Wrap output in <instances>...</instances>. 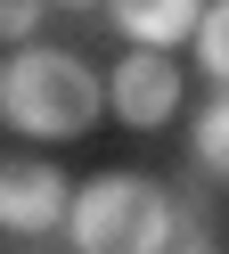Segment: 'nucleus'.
<instances>
[{
	"label": "nucleus",
	"mask_w": 229,
	"mask_h": 254,
	"mask_svg": "<svg viewBox=\"0 0 229 254\" xmlns=\"http://www.w3.org/2000/svg\"><path fill=\"white\" fill-rule=\"evenodd\" d=\"M41 17H49V0H0V41H8V50H16V41H33V33H41Z\"/></svg>",
	"instance_id": "9"
},
{
	"label": "nucleus",
	"mask_w": 229,
	"mask_h": 254,
	"mask_svg": "<svg viewBox=\"0 0 229 254\" xmlns=\"http://www.w3.org/2000/svg\"><path fill=\"white\" fill-rule=\"evenodd\" d=\"M196 66H205V82L213 90H229V0H205L196 8Z\"/></svg>",
	"instance_id": "6"
},
{
	"label": "nucleus",
	"mask_w": 229,
	"mask_h": 254,
	"mask_svg": "<svg viewBox=\"0 0 229 254\" xmlns=\"http://www.w3.org/2000/svg\"><path fill=\"white\" fill-rule=\"evenodd\" d=\"M49 8H98V0H49Z\"/></svg>",
	"instance_id": "10"
},
{
	"label": "nucleus",
	"mask_w": 229,
	"mask_h": 254,
	"mask_svg": "<svg viewBox=\"0 0 229 254\" xmlns=\"http://www.w3.org/2000/svg\"><path fill=\"white\" fill-rule=\"evenodd\" d=\"M188 156L213 172V181H229V90L205 107V115H196V131H188Z\"/></svg>",
	"instance_id": "7"
},
{
	"label": "nucleus",
	"mask_w": 229,
	"mask_h": 254,
	"mask_svg": "<svg viewBox=\"0 0 229 254\" xmlns=\"http://www.w3.org/2000/svg\"><path fill=\"white\" fill-rule=\"evenodd\" d=\"M98 115H107V82L90 58L57 41H16V58L0 66V123L16 139H82Z\"/></svg>",
	"instance_id": "1"
},
{
	"label": "nucleus",
	"mask_w": 229,
	"mask_h": 254,
	"mask_svg": "<svg viewBox=\"0 0 229 254\" xmlns=\"http://www.w3.org/2000/svg\"><path fill=\"white\" fill-rule=\"evenodd\" d=\"M172 254H213V246H172Z\"/></svg>",
	"instance_id": "11"
},
{
	"label": "nucleus",
	"mask_w": 229,
	"mask_h": 254,
	"mask_svg": "<svg viewBox=\"0 0 229 254\" xmlns=\"http://www.w3.org/2000/svg\"><path fill=\"white\" fill-rule=\"evenodd\" d=\"M57 230L74 254H172V189L147 172H98L65 197Z\"/></svg>",
	"instance_id": "2"
},
{
	"label": "nucleus",
	"mask_w": 229,
	"mask_h": 254,
	"mask_svg": "<svg viewBox=\"0 0 229 254\" xmlns=\"http://www.w3.org/2000/svg\"><path fill=\"white\" fill-rule=\"evenodd\" d=\"M107 115L114 123H131V131H164V123L180 115V66H172V50H123L107 74Z\"/></svg>",
	"instance_id": "3"
},
{
	"label": "nucleus",
	"mask_w": 229,
	"mask_h": 254,
	"mask_svg": "<svg viewBox=\"0 0 229 254\" xmlns=\"http://www.w3.org/2000/svg\"><path fill=\"white\" fill-rule=\"evenodd\" d=\"M98 8L123 33V50H180L196 33V8L205 0H98Z\"/></svg>",
	"instance_id": "5"
},
{
	"label": "nucleus",
	"mask_w": 229,
	"mask_h": 254,
	"mask_svg": "<svg viewBox=\"0 0 229 254\" xmlns=\"http://www.w3.org/2000/svg\"><path fill=\"white\" fill-rule=\"evenodd\" d=\"M65 164L49 156H0V230L8 238H49L65 221Z\"/></svg>",
	"instance_id": "4"
},
{
	"label": "nucleus",
	"mask_w": 229,
	"mask_h": 254,
	"mask_svg": "<svg viewBox=\"0 0 229 254\" xmlns=\"http://www.w3.org/2000/svg\"><path fill=\"white\" fill-rule=\"evenodd\" d=\"M172 246H213V205L196 189H172Z\"/></svg>",
	"instance_id": "8"
}]
</instances>
